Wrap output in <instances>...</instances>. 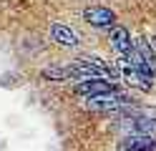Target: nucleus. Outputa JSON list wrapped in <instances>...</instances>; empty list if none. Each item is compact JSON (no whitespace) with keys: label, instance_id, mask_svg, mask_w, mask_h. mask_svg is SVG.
Here are the masks:
<instances>
[{"label":"nucleus","instance_id":"obj_9","mask_svg":"<svg viewBox=\"0 0 156 151\" xmlns=\"http://www.w3.org/2000/svg\"><path fill=\"white\" fill-rule=\"evenodd\" d=\"M154 48H156V45H154Z\"/></svg>","mask_w":156,"mask_h":151},{"label":"nucleus","instance_id":"obj_3","mask_svg":"<svg viewBox=\"0 0 156 151\" xmlns=\"http://www.w3.org/2000/svg\"><path fill=\"white\" fill-rule=\"evenodd\" d=\"M116 128L121 134H146V136H156V118L154 116H146V113H133V111H121L116 113Z\"/></svg>","mask_w":156,"mask_h":151},{"label":"nucleus","instance_id":"obj_5","mask_svg":"<svg viewBox=\"0 0 156 151\" xmlns=\"http://www.w3.org/2000/svg\"><path fill=\"white\" fill-rule=\"evenodd\" d=\"M116 88L113 81H106V78H91V81H78V83L73 86V93L78 98H83V101H88L93 96H101L106 93V91H111Z\"/></svg>","mask_w":156,"mask_h":151},{"label":"nucleus","instance_id":"obj_2","mask_svg":"<svg viewBox=\"0 0 156 151\" xmlns=\"http://www.w3.org/2000/svg\"><path fill=\"white\" fill-rule=\"evenodd\" d=\"M86 106L93 108V111H101V113H121V111L133 108V98L126 93V91H121L119 86H116V88L106 91V93H101V96L88 98Z\"/></svg>","mask_w":156,"mask_h":151},{"label":"nucleus","instance_id":"obj_6","mask_svg":"<svg viewBox=\"0 0 156 151\" xmlns=\"http://www.w3.org/2000/svg\"><path fill=\"white\" fill-rule=\"evenodd\" d=\"M48 35H51V40L55 45H61V48H78L81 45V38H78V33L71 28V25H66V23H51V30H48Z\"/></svg>","mask_w":156,"mask_h":151},{"label":"nucleus","instance_id":"obj_8","mask_svg":"<svg viewBox=\"0 0 156 151\" xmlns=\"http://www.w3.org/2000/svg\"><path fill=\"white\" fill-rule=\"evenodd\" d=\"M108 45H111L119 56H129L131 50H133V38H131V33H129V28L113 25L111 33H108Z\"/></svg>","mask_w":156,"mask_h":151},{"label":"nucleus","instance_id":"obj_4","mask_svg":"<svg viewBox=\"0 0 156 151\" xmlns=\"http://www.w3.org/2000/svg\"><path fill=\"white\" fill-rule=\"evenodd\" d=\"M83 20L91 28L111 30L116 25V13L111 8H106V5H88V8H83Z\"/></svg>","mask_w":156,"mask_h":151},{"label":"nucleus","instance_id":"obj_1","mask_svg":"<svg viewBox=\"0 0 156 151\" xmlns=\"http://www.w3.org/2000/svg\"><path fill=\"white\" fill-rule=\"evenodd\" d=\"M116 73H121L126 83H131V86L141 88V91H151L154 81H156V68L151 63H146L136 50H131L129 56H119Z\"/></svg>","mask_w":156,"mask_h":151},{"label":"nucleus","instance_id":"obj_7","mask_svg":"<svg viewBox=\"0 0 156 151\" xmlns=\"http://www.w3.org/2000/svg\"><path fill=\"white\" fill-rule=\"evenodd\" d=\"M119 151H156V136L126 134L119 138Z\"/></svg>","mask_w":156,"mask_h":151}]
</instances>
